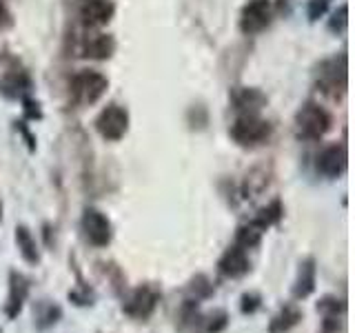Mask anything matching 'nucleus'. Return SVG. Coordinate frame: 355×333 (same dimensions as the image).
Listing matches in <instances>:
<instances>
[{
	"instance_id": "f257e3e1",
	"label": "nucleus",
	"mask_w": 355,
	"mask_h": 333,
	"mask_svg": "<svg viewBox=\"0 0 355 333\" xmlns=\"http://www.w3.org/2000/svg\"><path fill=\"white\" fill-rule=\"evenodd\" d=\"M297 136L304 140H320L331 129V116L324 107L315 103H306L295 116Z\"/></svg>"
},
{
	"instance_id": "f03ea898",
	"label": "nucleus",
	"mask_w": 355,
	"mask_h": 333,
	"mask_svg": "<svg viewBox=\"0 0 355 333\" xmlns=\"http://www.w3.org/2000/svg\"><path fill=\"white\" fill-rule=\"evenodd\" d=\"M269 136H271V125L255 114H242L231 127V138L240 147H258V144L269 140Z\"/></svg>"
},
{
	"instance_id": "7ed1b4c3",
	"label": "nucleus",
	"mask_w": 355,
	"mask_h": 333,
	"mask_svg": "<svg viewBox=\"0 0 355 333\" xmlns=\"http://www.w3.org/2000/svg\"><path fill=\"white\" fill-rule=\"evenodd\" d=\"M107 87H109L107 76H103L100 71L85 69L71 78V94L78 105H94L96 100L105 96Z\"/></svg>"
},
{
	"instance_id": "20e7f679",
	"label": "nucleus",
	"mask_w": 355,
	"mask_h": 333,
	"mask_svg": "<svg viewBox=\"0 0 355 333\" xmlns=\"http://www.w3.org/2000/svg\"><path fill=\"white\" fill-rule=\"evenodd\" d=\"M96 129L105 140H120L129 129V114L125 107L109 105L96 118Z\"/></svg>"
},
{
	"instance_id": "39448f33",
	"label": "nucleus",
	"mask_w": 355,
	"mask_h": 333,
	"mask_svg": "<svg viewBox=\"0 0 355 333\" xmlns=\"http://www.w3.org/2000/svg\"><path fill=\"white\" fill-rule=\"evenodd\" d=\"M83 231H85V238L92 242L94 247H107V244L111 242V236H114L109 218L103 214V211H98L94 207L85 209Z\"/></svg>"
},
{
	"instance_id": "423d86ee",
	"label": "nucleus",
	"mask_w": 355,
	"mask_h": 333,
	"mask_svg": "<svg viewBox=\"0 0 355 333\" xmlns=\"http://www.w3.org/2000/svg\"><path fill=\"white\" fill-rule=\"evenodd\" d=\"M318 85L324 94H331V96H338V92L342 94L344 89H347V56H342L340 65H338V58L322 65Z\"/></svg>"
},
{
	"instance_id": "0eeeda50",
	"label": "nucleus",
	"mask_w": 355,
	"mask_h": 333,
	"mask_svg": "<svg viewBox=\"0 0 355 333\" xmlns=\"http://www.w3.org/2000/svg\"><path fill=\"white\" fill-rule=\"evenodd\" d=\"M269 18H271V0H249L242 9L240 29L244 33H258L269 25Z\"/></svg>"
},
{
	"instance_id": "6e6552de",
	"label": "nucleus",
	"mask_w": 355,
	"mask_h": 333,
	"mask_svg": "<svg viewBox=\"0 0 355 333\" xmlns=\"http://www.w3.org/2000/svg\"><path fill=\"white\" fill-rule=\"evenodd\" d=\"M158 300H160L158 289L140 287V289H136V291L131 293V298L127 300V305L122 309H125V314H129L131 318H142L144 320V318H149L153 314Z\"/></svg>"
},
{
	"instance_id": "1a4fd4ad",
	"label": "nucleus",
	"mask_w": 355,
	"mask_h": 333,
	"mask_svg": "<svg viewBox=\"0 0 355 333\" xmlns=\"http://www.w3.org/2000/svg\"><path fill=\"white\" fill-rule=\"evenodd\" d=\"M347 169V147L344 144H331L318 155V171L327 178H338Z\"/></svg>"
},
{
	"instance_id": "9d476101",
	"label": "nucleus",
	"mask_w": 355,
	"mask_h": 333,
	"mask_svg": "<svg viewBox=\"0 0 355 333\" xmlns=\"http://www.w3.org/2000/svg\"><path fill=\"white\" fill-rule=\"evenodd\" d=\"M114 14L116 7L111 0H85L80 7V18L89 27H105Z\"/></svg>"
},
{
	"instance_id": "9b49d317",
	"label": "nucleus",
	"mask_w": 355,
	"mask_h": 333,
	"mask_svg": "<svg viewBox=\"0 0 355 333\" xmlns=\"http://www.w3.org/2000/svg\"><path fill=\"white\" fill-rule=\"evenodd\" d=\"M220 271L229 275V278H240L249 271V255H247V249L238 247V244H233V247L222 255L220 258Z\"/></svg>"
},
{
	"instance_id": "f8f14e48",
	"label": "nucleus",
	"mask_w": 355,
	"mask_h": 333,
	"mask_svg": "<svg viewBox=\"0 0 355 333\" xmlns=\"http://www.w3.org/2000/svg\"><path fill=\"white\" fill-rule=\"evenodd\" d=\"M27 293H29V280L25 275L14 271L9 278V298H7V316L9 318H16L20 314V309L27 300Z\"/></svg>"
},
{
	"instance_id": "ddd939ff",
	"label": "nucleus",
	"mask_w": 355,
	"mask_h": 333,
	"mask_svg": "<svg viewBox=\"0 0 355 333\" xmlns=\"http://www.w3.org/2000/svg\"><path fill=\"white\" fill-rule=\"evenodd\" d=\"M116 49V42L111 36H105V33H96V36L87 38L83 56L87 58H96V60H107Z\"/></svg>"
},
{
	"instance_id": "4468645a",
	"label": "nucleus",
	"mask_w": 355,
	"mask_h": 333,
	"mask_svg": "<svg viewBox=\"0 0 355 333\" xmlns=\"http://www.w3.org/2000/svg\"><path fill=\"white\" fill-rule=\"evenodd\" d=\"M313 291H315V262L306 260L304 264H300V275L293 287V296L297 300H302L309 298Z\"/></svg>"
},
{
	"instance_id": "2eb2a0df",
	"label": "nucleus",
	"mask_w": 355,
	"mask_h": 333,
	"mask_svg": "<svg viewBox=\"0 0 355 333\" xmlns=\"http://www.w3.org/2000/svg\"><path fill=\"white\" fill-rule=\"evenodd\" d=\"M300 320H302V311H300L297 307H293V305H288V307H284L280 314H277L271 320L269 333H286V331H291Z\"/></svg>"
},
{
	"instance_id": "dca6fc26",
	"label": "nucleus",
	"mask_w": 355,
	"mask_h": 333,
	"mask_svg": "<svg viewBox=\"0 0 355 333\" xmlns=\"http://www.w3.org/2000/svg\"><path fill=\"white\" fill-rule=\"evenodd\" d=\"M62 309L58 305L49 302V300H40V302L33 307V318H36V327L38 329H47L60 320Z\"/></svg>"
},
{
	"instance_id": "f3484780",
	"label": "nucleus",
	"mask_w": 355,
	"mask_h": 333,
	"mask_svg": "<svg viewBox=\"0 0 355 333\" xmlns=\"http://www.w3.org/2000/svg\"><path fill=\"white\" fill-rule=\"evenodd\" d=\"M16 242H18V249H20V255L25 258L29 264H36L40 260L38 255V247H36V240H33L31 231L27 227H18L16 229Z\"/></svg>"
},
{
	"instance_id": "a211bd4d",
	"label": "nucleus",
	"mask_w": 355,
	"mask_h": 333,
	"mask_svg": "<svg viewBox=\"0 0 355 333\" xmlns=\"http://www.w3.org/2000/svg\"><path fill=\"white\" fill-rule=\"evenodd\" d=\"M262 227H258L255 222H249V225H244L238 229L236 233V244L242 249H253V247H258L260 240H262Z\"/></svg>"
},
{
	"instance_id": "6ab92c4d",
	"label": "nucleus",
	"mask_w": 355,
	"mask_h": 333,
	"mask_svg": "<svg viewBox=\"0 0 355 333\" xmlns=\"http://www.w3.org/2000/svg\"><path fill=\"white\" fill-rule=\"evenodd\" d=\"M236 105H238V109L244 111V114H255V111L264 105V96L258 92V89H242V92L236 96Z\"/></svg>"
},
{
	"instance_id": "aec40b11",
	"label": "nucleus",
	"mask_w": 355,
	"mask_h": 333,
	"mask_svg": "<svg viewBox=\"0 0 355 333\" xmlns=\"http://www.w3.org/2000/svg\"><path fill=\"white\" fill-rule=\"evenodd\" d=\"M280 218H282V205L275 200V203H271L269 207H264V209L260 211V216L255 218L253 222H255V225H258V227H262V229L266 231V229H269L271 225H275V222L280 220Z\"/></svg>"
},
{
	"instance_id": "412c9836",
	"label": "nucleus",
	"mask_w": 355,
	"mask_h": 333,
	"mask_svg": "<svg viewBox=\"0 0 355 333\" xmlns=\"http://www.w3.org/2000/svg\"><path fill=\"white\" fill-rule=\"evenodd\" d=\"M227 322H229V318H227L225 311H220V314H216V316H209L205 320V331L202 333H220L222 329L227 327Z\"/></svg>"
},
{
	"instance_id": "4be33fe9",
	"label": "nucleus",
	"mask_w": 355,
	"mask_h": 333,
	"mask_svg": "<svg viewBox=\"0 0 355 333\" xmlns=\"http://www.w3.org/2000/svg\"><path fill=\"white\" fill-rule=\"evenodd\" d=\"M329 3H331V0H311V3H309V18L318 20L320 16H324L327 9H329Z\"/></svg>"
},
{
	"instance_id": "5701e85b",
	"label": "nucleus",
	"mask_w": 355,
	"mask_h": 333,
	"mask_svg": "<svg viewBox=\"0 0 355 333\" xmlns=\"http://www.w3.org/2000/svg\"><path fill=\"white\" fill-rule=\"evenodd\" d=\"M258 307H260V296L258 293L242 296V314H253Z\"/></svg>"
},
{
	"instance_id": "b1692460",
	"label": "nucleus",
	"mask_w": 355,
	"mask_h": 333,
	"mask_svg": "<svg viewBox=\"0 0 355 333\" xmlns=\"http://www.w3.org/2000/svg\"><path fill=\"white\" fill-rule=\"evenodd\" d=\"M333 18H336V20L331 22V29H336L338 22H340V29L347 27V5H342V7H340V14H336Z\"/></svg>"
},
{
	"instance_id": "393cba45",
	"label": "nucleus",
	"mask_w": 355,
	"mask_h": 333,
	"mask_svg": "<svg viewBox=\"0 0 355 333\" xmlns=\"http://www.w3.org/2000/svg\"><path fill=\"white\" fill-rule=\"evenodd\" d=\"M0 216H3V207H0Z\"/></svg>"
},
{
	"instance_id": "a878e982",
	"label": "nucleus",
	"mask_w": 355,
	"mask_h": 333,
	"mask_svg": "<svg viewBox=\"0 0 355 333\" xmlns=\"http://www.w3.org/2000/svg\"><path fill=\"white\" fill-rule=\"evenodd\" d=\"M0 333H3V331H0Z\"/></svg>"
}]
</instances>
